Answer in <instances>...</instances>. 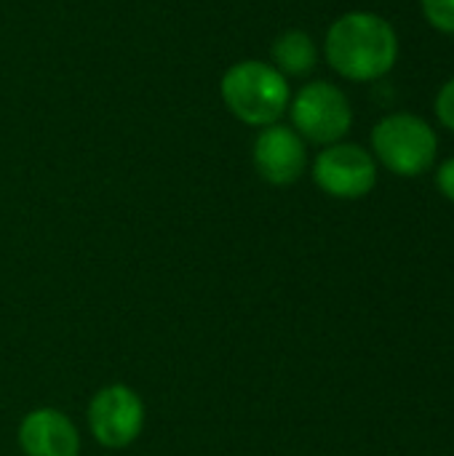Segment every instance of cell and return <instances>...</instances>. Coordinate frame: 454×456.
Returning a JSON list of instances; mask_svg holds the SVG:
<instances>
[{
    "mask_svg": "<svg viewBox=\"0 0 454 456\" xmlns=\"http://www.w3.org/2000/svg\"><path fill=\"white\" fill-rule=\"evenodd\" d=\"M329 67L353 83H375L399 61V35L375 11H351L332 21L324 37Z\"/></svg>",
    "mask_w": 454,
    "mask_h": 456,
    "instance_id": "1",
    "label": "cell"
},
{
    "mask_svg": "<svg viewBox=\"0 0 454 456\" xmlns=\"http://www.w3.org/2000/svg\"><path fill=\"white\" fill-rule=\"evenodd\" d=\"M225 107L246 126L268 128L284 118L292 102L289 80L268 61L244 59L225 69L219 80Z\"/></svg>",
    "mask_w": 454,
    "mask_h": 456,
    "instance_id": "2",
    "label": "cell"
},
{
    "mask_svg": "<svg viewBox=\"0 0 454 456\" xmlns=\"http://www.w3.org/2000/svg\"><path fill=\"white\" fill-rule=\"evenodd\" d=\"M375 160L396 176L412 179L433 168L439 136L433 126L412 112H393L372 128Z\"/></svg>",
    "mask_w": 454,
    "mask_h": 456,
    "instance_id": "3",
    "label": "cell"
},
{
    "mask_svg": "<svg viewBox=\"0 0 454 456\" xmlns=\"http://www.w3.org/2000/svg\"><path fill=\"white\" fill-rule=\"evenodd\" d=\"M292 128L313 144H337L353 126V107L345 91L329 80L302 86L289 102Z\"/></svg>",
    "mask_w": 454,
    "mask_h": 456,
    "instance_id": "4",
    "label": "cell"
},
{
    "mask_svg": "<svg viewBox=\"0 0 454 456\" xmlns=\"http://www.w3.org/2000/svg\"><path fill=\"white\" fill-rule=\"evenodd\" d=\"M313 182L337 200H359L377 187V160L361 144L337 142L316 155Z\"/></svg>",
    "mask_w": 454,
    "mask_h": 456,
    "instance_id": "5",
    "label": "cell"
},
{
    "mask_svg": "<svg viewBox=\"0 0 454 456\" xmlns=\"http://www.w3.org/2000/svg\"><path fill=\"white\" fill-rule=\"evenodd\" d=\"M88 428L104 449H126L144 428V403L126 385L102 387L88 403Z\"/></svg>",
    "mask_w": 454,
    "mask_h": 456,
    "instance_id": "6",
    "label": "cell"
},
{
    "mask_svg": "<svg viewBox=\"0 0 454 456\" xmlns=\"http://www.w3.org/2000/svg\"><path fill=\"white\" fill-rule=\"evenodd\" d=\"M252 160L257 174L273 187L294 184L308 168V150L305 139L292 128L273 123L260 131L252 147Z\"/></svg>",
    "mask_w": 454,
    "mask_h": 456,
    "instance_id": "7",
    "label": "cell"
},
{
    "mask_svg": "<svg viewBox=\"0 0 454 456\" xmlns=\"http://www.w3.org/2000/svg\"><path fill=\"white\" fill-rule=\"evenodd\" d=\"M19 446L24 456H78L80 436L67 414L56 409H35L19 425Z\"/></svg>",
    "mask_w": 454,
    "mask_h": 456,
    "instance_id": "8",
    "label": "cell"
},
{
    "mask_svg": "<svg viewBox=\"0 0 454 456\" xmlns=\"http://www.w3.org/2000/svg\"><path fill=\"white\" fill-rule=\"evenodd\" d=\"M270 59L284 77H302L316 69L318 48L305 29H286L273 40Z\"/></svg>",
    "mask_w": 454,
    "mask_h": 456,
    "instance_id": "9",
    "label": "cell"
},
{
    "mask_svg": "<svg viewBox=\"0 0 454 456\" xmlns=\"http://www.w3.org/2000/svg\"><path fill=\"white\" fill-rule=\"evenodd\" d=\"M420 8L433 29L454 35V0H420Z\"/></svg>",
    "mask_w": 454,
    "mask_h": 456,
    "instance_id": "10",
    "label": "cell"
},
{
    "mask_svg": "<svg viewBox=\"0 0 454 456\" xmlns=\"http://www.w3.org/2000/svg\"><path fill=\"white\" fill-rule=\"evenodd\" d=\"M433 110H436V118L444 128H450L454 134V77H450L439 94H436V102H433Z\"/></svg>",
    "mask_w": 454,
    "mask_h": 456,
    "instance_id": "11",
    "label": "cell"
},
{
    "mask_svg": "<svg viewBox=\"0 0 454 456\" xmlns=\"http://www.w3.org/2000/svg\"><path fill=\"white\" fill-rule=\"evenodd\" d=\"M436 187H439V192L454 203V158L450 160H444L439 168H436Z\"/></svg>",
    "mask_w": 454,
    "mask_h": 456,
    "instance_id": "12",
    "label": "cell"
}]
</instances>
